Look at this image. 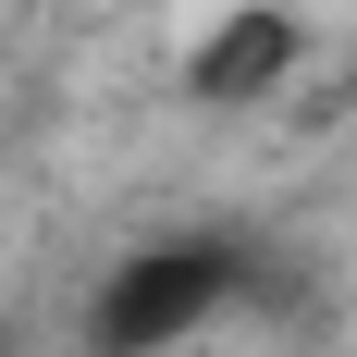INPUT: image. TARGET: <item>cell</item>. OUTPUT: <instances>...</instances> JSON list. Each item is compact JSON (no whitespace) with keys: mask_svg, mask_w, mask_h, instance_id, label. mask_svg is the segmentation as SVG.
<instances>
[{"mask_svg":"<svg viewBox=\"0 0 357 357\" xmlns=\"http://www.w3.org/2000/svg\"><path fill=\"white\" fill-rule=\"evenodd\" d=\"M247 296V247L234 234H148L136 259H111L86 296V357H173Z\"/></svg>","mask_w":357,"mask_h":357,"instance_id":"obj_1","label":"cell"},{"mask_svg":"<svg viewBox=\"0 0 357 357\" xmlns=\"http://www.w3.org/2000/svg\"><path fill=\"white\" fill-rule=\"evenodd\" d=\"M345 86H357V62H345Z\"/></svg>","mask_w":357,"mask_h":357,"instance_id":"obj_3","label":"cell"},{"mask_svg":"<svg viewBox=\"0 0 357 357\" xmlns=\"http://www.w3.org/2000/svg\"><path fill=\"white\" fill-rule=\"evenodd\" d=\"M296 62H308L296 0H234L197 50H185V99H197V111H259V99L296 86Z\"/></svg>","mask_w":357,"mask_h":357,"instance_id":"obj_2","label":"cell"}]
</instances>
